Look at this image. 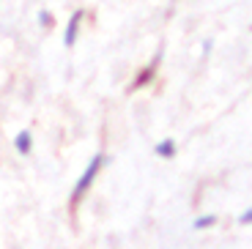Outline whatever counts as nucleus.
Returning a JSON list of instances; mask_svg holds the SVG:
<instances>
[{
	"label": "nucleus",
	"mask_w": 252,
	"mask_h": 249,
	"mask_svg": "<svg viewBox=\"0 0 252 249\" xmlns=\"http://www.w3.org/2000/svg\"><path fill=\"white\" fill-rule=\"evenodd\" d=\"M80 22H82V8L71 14L69 25H66V33H63V44H66V47H74V41H77V31H80Z\"/></svg>",
	"instance_id": "2"
},
{
	"label": "nucleus",
	"mask_w": 252,
	"mask_h": 249,
	"mask_svg": "<svg viewBox=\"0 0 252 249\" xmlns=\"http://www.w3.org/2000/svg\"><path fill=\"white\" fill-rule=\"evenodd\" d=\"M159 63V55H157V61L151 63V66H148V69L143 71V74H140V80H134V85L132 88H143V85H148V82H151V77H154V66H157Z\"/></svg>",
	"instance_id": "5"
},
{
	"label": "nucleus",
	"mask_w": 252,
	"mask_h": 249,
	"mask_svg": "<svg viewBox=\"0 0 252 249\" xmlns=\"http://www.w3.org/2000/svg\"><path fill=\"white\" fill-rule=\"evenodd\" d=\"M38 22H41V25H47V28H50V25H52V17H50V14H47V11H41V14H38Z\"/></svg>",
	"instance_id": "7"
},
{
	"label": "nucleus",
	"mask_w": 252,
	"mask_h": 249,
	"mask_svg": "<svg viewBox=\"0 0 252 249\" xmlns=\"http://www.w3.org/2000/svg\"><path fill=\"white\" fill-rule=\"evenodd\" d=\"M217 224V217L211 214V217H200V219H195V227L197 230H206V227H214Z\"/></svg>",
	"instance_id": "6"
},
{
	"label": "nucleus",
	"mask_w": 252,
	"mask_h": 249,
	"mask_svg": "<svg viewBox=\"0 0 252 249\" xmlns=\"http://www.w3.org/2000/svg\"><path fill=\"white\" fill-rule=\"evenodd\" d=\"M101 164H104V156L101 154H96L94 159H91V164L85 167V173L80 175V181H77V187H74V200H80L82 194L91 189V184H94V178H96V173L101 170Z\"/></svg>",
	"instance_id": "1"
},
{
	"label": "nucleus",
	"mask_w": 252,
	"mask_h": 249,
	"mask_svg": "<svg viewBox=\"0 0 252 249\" xmlns=\"http://www.w3.org/2000/svg\"><path fill=\"white\" fill-rule=\"evenodd\" d=\"M14 145H17V151H19V154H31V145H33L31 131H19V134H17V140H14Z\"/></svg>",
	"instance_id": "3"
},
{
	"label": "nucleus",
	"mask_w": 252,
	"mask_h": 249,
	"mask_svg": "<svg viewBox=\"0 0 252 249\" xmlns=\"http://www.w3.org/2000/svg\"><path fill=\"white\" fill-rule=\"evenodd\" d=\"M252 222V211H250V208H247V211L244 214H241V217H239V224H250Z\"/></svg>",
	"instance_id": "8"
},
{
	"label": "nucleus",
	"mask_w": 252,
	"mask_h": 249,
	"mask_svg": "<svg viewBox=\"0 0 252 249\" xmlns=\"http://www.w3.org/2000/svg\"><path fill=\"white\" fill-rule=\"evenodd\" d=\"M173 154H176V143H173V140H162V143L157 145V156H162V159H170Z\"/></svg>",
	"instance_id": "4"
}]
</instances>
